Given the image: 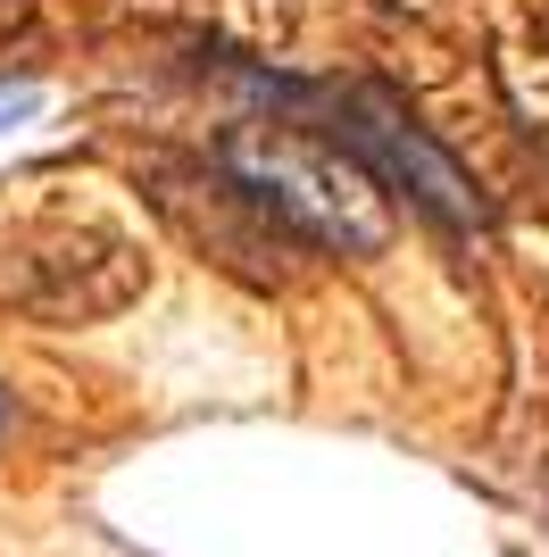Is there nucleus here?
Segmentation results:
<instances>
[{"mask_svg":"<svg viewBox=\"0 0 549 557\" xmlns=\"http://www.w3.org/2000/svg\"><path fill=\"white\" fill-rule=\"evenodd\" d=\"M300 100L317 109V116H308L317 134H333L350 159L375 175V184L400 191L408 209H425L441 233H475L483 216H491V209H483V191L466 184V166H457L450 150H441V141L425 134L408 109H400V100H383V92H342V84L300 92Z\"/></svg>","mask_w":549,"mask_h":557,"instance_id":"obj_1","label":"nucleus"},{"mask_svg":"<svg viewBox=\"0 0 549 557\" xmlns=\"http://www.w3.org/2000/svg\"><path fill=\"white\" fill-rule=\"evenodd\" d=\"M142 275L150 267L125 233L75 225V233H50V242H17L0 267V300L42 317V325H100L125 300H142Z\"/></svg>","mask_w":549,"mask_h":557,"instance_id":"obj_2","label":"nucleus"},{"mask_svg":"<svg viewBox=\"0 0 549 557\" xmlns=\"http://www.w3.org/2000/svg\"><path fill=\"white\" fill-rule=\"evenodd\" d=\"M25 109H34V84H17V92L0 84V125H9V116H25Z\"/></svg>","mask_w":549,"mask_h":557,"instance_id":"obj_3","label":"nucleus"},{"mask_svg":"<svg viewBox=\"0 0 549 557\" xmlns=\"http://www.w3.org/2000/svg\"><path fill=\"white\" fill-rule=\"evenodd\" d=\"M0 442H9V392H0Z\"/></svg>","mask_w":549,"mask_h":557,"instance_id":"obj_4","label":"nucleus"}]
</instances>
